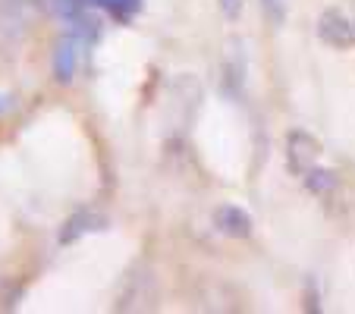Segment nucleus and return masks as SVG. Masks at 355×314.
I'll use <instances>...</instances> for the list:
<instances>
[{"mask_svg":"<svg viewBox=\"0 0 355 314\" xmlns=\"http://www.w3.org/2000/svg\"><path fill=\"white\" fill-rule=\"evenodd\" d=\"M214 220H217V229H220V233L236 236V239H242V236L252 233V217L236 204H223L214 214Z\"/></svg>","mask_w":355,"mask_h":314,"instance_id":"f03ea898","label":"nucleus"},{"mask_svg":"<svg viewBox=\"0 0 355 314\" xmlns=\"http://www.w3.org/2000/svg\"><path fill=\"white\" fill-rule=\"evenodd\" d=\"M264 10H277L274 19L280 22V19H283V13H286V3H283V0H264Z\"/></svg>","mask_w":355,"mask_h":314,"instance_id":"7ed1b4c3","label":"nucleus"},{"mask_svg":"<svg viewBox=\"0 0 355 314\" xmlns=\"http://www.w3.org/2000/svg\"><path fill=\"white\" fill-rule=\"evenodd\" d=\"M318 32H321V38L327 41V44H336V47L352 44V41H355L352 26H349V22L343 19L336 10H327V13L321 16V22H318Z\"/></svg>","mask_w":355,"mask_h":314,"instance_id":"f257e3e1","label":"nucleus"},{"mask_svg":"<svg viewBox=\"0 0 355 314\" xmlns=\"http://www.w3.org/2000/svg\"><path fill=\"white\" fill-rule=\"evenodd\" d=\"M220 7L227 10V16H239V10H242V0H220Z\"/></svg>","mask_w":355,"mask_h":314,"instance_id":"20e7f679","label":"nucleus"}]
</instances>
